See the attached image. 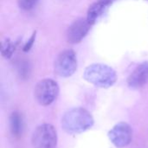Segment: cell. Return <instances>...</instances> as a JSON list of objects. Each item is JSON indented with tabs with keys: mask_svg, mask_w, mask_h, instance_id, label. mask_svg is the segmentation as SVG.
Masks as SVG:
<instances>
[{
	"mask_svg": "<svg viewBox=\"0 0 148 148\" xmlns=\"http://www.w3.org/2000/svg\"><path fill=\"white\" fill-rule=\"evenodd\" d=\"M16 49V43L13 42L10 39L6 38L2 42V49H1V54L3 57L6 59H10Z\"/></svg>",
	"mask_w": 148,
	"mask_h": 148,
	"instance_id": "7c38bea8",
	"label": "cell"
},
{
	"mask_svg": "<svg viewBox=\"0 0 148 148\" xmlns=\"http://www.w3.org/2000/svg\"><path fill=\"white\" fill-rule=\"evenodd\" d=\"M108 138L110 141L118 148L127 147L133 139V129L129 124L120 122L116 124L109 132Z\"/></svg>",
	"mask_w": 148,
	"mask_h": 148,
	"instance_id": "8992f818",
	"label": "cell"
},
{
	"mask_svg": "<svg viewBox=\"0 0 148 148\" xmlns=\"http://www.w3.org/2000/svg\"><path fill=\"white\" fill-rule=\"evenodd\" d=\"M33 148H56L57 145V132L50 124L38 126L31 138Z\"/></svg>",
	"mask_w": 148,
	"mask_h": 148,
	"instance_id": "3957f363",
	"label": "cell"
},
{
	"mask_svg": "<svg viewBox=\"0 0 148 148\" xmlns=\"http://www.w3.org/2000/svg\"><path fill=\"white\" fill-rule=\"evenodd\" d=\"M90 27L91 24L87 18H79L75 20L68 28L66 33L68 42L72 44L81 42L90 30Z\"/></svg>",
	"mask_w": 148,
	"mask_h": 148,
	"instance_id": "52a82bcc",
	"label": "cell"
},
{
	"mask_svg": "<svg viewBox=\"0 0 148 148\" xmlns=\"http://www.w3.org/2000/svg\"><path fill=\"white\" fill-rule=\"evenodd\" d=\"M76 54L72 49L62 51L56 57L54 64L55 72L60 77H69L75 74L77 69Z\"/></svg>",
	"mask_w": 148,
	"mask_h": 148,
	"instance_id": "5b68a950",
	"label": "cell"
},
{
	"mask_svg": "<svg viewBox=\"0 0 148 148\" xmlns=\"http://www.w3.org/2000/svg\"><path fill=\"white\" fill-rule=\"evenodd\" d=\"M16 69L21 79L26 80L30 75V65L29 62L25 59H19L16 62Z\"/></svg>",
	"mask_w": 148,
	"mask_h": 148,
	"instance_id": "8fae6325",
	"label": "cell"
},
{
	"mask_svg": "<svg viewBox=\"0 0 148 148\" xmlns=\"http://www.w3.org/2000/svg\"><path fill=\"white\" fill-rule=\"evenodd\" d=\"M111 4V3L105 0H99L98 2L94 3L90 5L87 13V19L90 23L91 25L95 24L98 19L104 14L108 7Z\"/></svg>",
	"mask_w": 148,
	"mask_h": 148,
	"instance_id": "9c48e42d",
	"label": "cell"
},
{
	"mask_svg": "<svg viewBox=\"0 0 148 148\" xmlns=\"http://www.w3.org/2000/svg\"><path fill=\"white\" fill-rule=\"evenodd\" d=\"M10 129L14 138H20L23 131V119L20 113L12 112L10 116Z\"/></svg>",
	"mask_w": 148,
	"mask_h": 148,
	"instance_id": "30bf717a",
	"label": "cell"
},
{
	"mask_svg": "<svg viewBox=\"0 0 148 148\" xmlns=\"http://www.w3.org/2000/svg\"><path fill=\"white\" fill-rule=\"evenodd\" d=\"M83 78L95 87L108 88L116 82L117 74L113 68L107 64L93 63L85 69Z\"/></svg>",
	"mask_w": 148,
	"mask_h": 148,
	"instance_id": "7a4b0ae2",
	"label": "cell"
},
{
	"mask_svg": "<svg viewBox=\"0 0 148 148\" xmlns=\"http://www.w3.org/2000/svg\"><path fill=\"white\" fill-rule=\"evenodd\" d=\"M148 83V62L137 66L127 78V85L132 89H139Z\"/></svg>",
	"mask_w": 148,
	"mask_h": 148,
	"instance_id": "ba28073f",
	"label": "cell"
},
{
	"mask_svg": "<svg viewBox=\"0 0 148 148\" xmlns=\"http://www.w3.org/2000/svg\"><path fill=\"white\" fill-rule=\"evenodd\" d=\"M94 121L92 114L88 110L83 108H74L63 114L62 127L67 134L75 135L90 129Z\"/></svg>",
	"mask_w": 148,
	"mask_h": 148,
	"instance_id": "6da1fadb",
	"label": "cell"
},
{
	"mask_svg": "<svg viewBox=\"0 0 148 148\" xmlns=\"http://www.w3.org/2000/svg\"><path fill=\"white\" fill-rule=\"evenodd\" d=\"M145 1H148V0H145Z\"/></svg>",
	"mask_w": 148,
	"mask_h": 148,
	"instance_id": "9a60e30c",
	"label": "cell"
},
{
	"mask_svg": "<svg viewBox=\"0 0 148 148\" xmlns=\"http://www.w3.org/2000/svg\"><path fill=\"white\" fill-rule=\"evenodd\" d=\"M36 36V32L35 31V32L32 34V36H30V38L27 41V42L25 43V45L23 46V50L24 52H28V51L30 50V49L32 48V46H33V44H34V42H35Z\"/></svg>",
	"mask_w": 148,
	"mask_h": 148,
	"instance_id": "5bb4252c",
	"label": "cell"
},
{
	"mask_svg": "<svg viewBox=\"0 0 148 148\" xmlns=\"http://www.w3.org/2000/svg\"><path fill=\"white\" fill-rule=\"evenodd\" d=\"M40 0H17V4L23 10H32Z\"/></svg>",
	"mask_w": 148,
	"mask_h": 148,
	"instance_id": "4fadbf2b",
	"label": "cell"
},
{
	"mask_svg": "<svg viewBox=\"0 0 148 148\" xmlns=\"http://www.w3.org/2000/svg\"><path fill=\"white\" fill-rule=\"evenodd\" d=\"M59 86L53 79H43L37 82L34 89L36 101L42 106L53 103L59 95Z\"/></svg>",
	"mask_w": 148,
	"mask_h": 148,
	"instance_id": "277c9868",
	"label": "cell"
}]
</instances>
